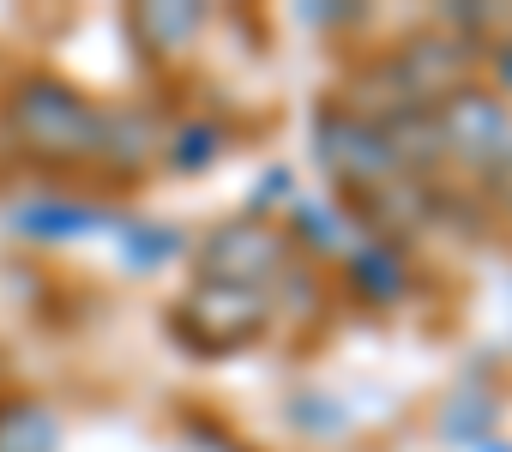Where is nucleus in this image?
<instances>
[{
	"mask_svg": "<svg viewBox=\"0 0 512 452\" xmlns=\"http://www.w3.org/2000/svg\"><path fill=\"white\" fill-rule=\"evenodd\" d=\"M7 139L49 163V169H79V163H103V139H109V109L97 97H85L79 85L55 79V73H31L7 91Z\"/></svg>",
	"mask_w": 512,
	"mask_h": 452,
	"instance_id": "1",
	"label": "nucleus"
},
{
	"mask_svg": "<svg viewBox=\"0 0 512 452\" xmlns=\"http://www.w3.org/2000/svg\"><path fill=\"white\" fill-rule=\"evenodd\" d=\"M169 326L187 350L199 356H241L266 338L272 326V296L253 284H223V278H193V290L169 308Z\"/></svg>",
	"mask_w": 512,
	"mask_h": 452,
	"instance_id": "2",
	"label": "nucleus"
},
{
	"mask_svg": "<svg viewBox=\"0 0 512 452\" xmlns=\"http://www.w3.org/2000/svg\"><path fill=\"white\" fill-rule=\"evenodd\" d=\"M314 145H320L326 175H332L350 199L380 193V187H392L398 175H410V169L398 163L386 127L368 121V115H356V109H344V103H320V115H314Z\"/></svg>",
	"mask_w": 512,
	"mask_h": 452,
	"instance_id": "3",
	"label": "nucleus"
},
{
	"mask_svg": "<svg viewBox=\"0 0 512 452\" xmlns=\"http://www.w3.org/2000/svg\"><path fill=\"white\" fill-rule=\"evenodd\" d=\"M482 61H488V55H482L476 43H464L458 31L434 25V31H416L398 55H386V73H392V85H398V97H404L410 109H434V103H446L452 91L476 85V67H482Z\"/></svg>",
	"mask_w": 512,
	"mask_h": 452,
	"instance_id": "4",
	"label": "nucleus"
},
{
	"mask_svg": "<svg viewBox=\"0 0 512 452\" xmlns=\"http://www.w3.org/2000/svg\"><path fill=\"white\" fill-rule=\"evenodd\" d=\"M290 230H278V223H266V217H229V223H217V230L199 242V254H193V266H199V278H223V284H253V290H266L278 272H290Z\"/></svg>",
	"mask_w": 512,
	"mask_h": 452,
	"instance_id": "5",
	"label": "nucleus"
},
{
	"mask_svg": "<svg viewBox=\"0 0 512 452\" xmlns=\"http://www.w3.org/2000/svg\"><path fill=\"white\" fill-rule=\"evenodd\" d=\"M428 121H434V139H440V157H458L470 169H494L512 151V115H506L500 91H488V85L452 91L446 103L428 109Z\"/></svg>",
	"mask_w": 512,
	"mask_h": 452,
	"instance_id": "6",
	"label": "nucleus"
},
{
	"mask_svg": "<svg viewBox=\"0 0 512 452\" xmlns=\"http://www.w3.org/2000/svg\"><path fill=\"white\" fill-rule=\"evenodd\" d=\"M344 272H350V290L362 302H374V308H392V302L410 296V260H404L398 242H374V236L368 242H350Z\"/></svg>",
	"mask_w": 512,
	"mask_h": 452,
	"instance_id": "7",
	"label": "nucleus"
},
{
	"mask_svg": "<svg viewBox=\"0 0 512 452\" xmlns=\"http://www.w3.org/2000/svg\"><path fill=\"white\" fill-rule=\"evenodd\" d=\"M127 25H133L139 49L169 61V55H187V43L205 31V7H175V0H163V7H139Z\"/></svg>",
	"mask_w": 512,
	"mask_h": 452,
	"instance_id": "8",
	"label": "nucleus"
},
{
	"mask_svg": "<svg viewBox=\"0 0 512 452\" xmlns=\"http://www.w3.org/2000/svg\"><path fill=\"white\" fill-rule=\"evenodd\" d=\"M115 211L103 205H73V199H43V205H25L19 211V230L25 236H43V242H67V236H91V230H109Z\"/></svg>",
	"mask_w": 512,
	"mask_h": 452,
	"instance_id": "9",
	"label": "nucleus"
},
{
	"mask_svg": "<svg viewBox=\"0 0 512 452\" xmlns=\"http://www.w3.org/2000/svg\"><path fill=\"white\" fill-rule=\"evenodd\" d=\"M151 151H163V133L151 115H109V139H103V169L115 175H139L151 163Z\"/></svg>",
	"mask_w": 512,
	"mask_h": 452,
	"instance_id": "10",
	"label": "nucleus"
},
{
	"mask_svg": "<svg viewBox=\"0 0 512 452\" xmlns=\"http://www.w3.org/2000/svg\"><path fill=\"white\" fill-rule=\"evenodd\" d=\"M55 416L37 398H0V452H55Z\"/></svg>",
	"mask_w": 512,
	"mask_h": 452,
	"instance_id": "11",
	"label": "nucleus"
},
{
	"mask_svg": "<svg viewBox=\"0 0 512 452\" xmlns=\"http://www.w3.org/2000/svg\"><path fill=\"white\" fill-rule=\"evenodd\" d=\"M163 151H169V169L199 175V169H211V163H217V151H223V127H217V121H205V115H193V121H181V127L163 139Z\"/></svg>",
	"mask_w": 512,
	"mask_h": 452,
	"instance_id": "12",
	"label": "nucleus"
},
{
	"mask_svg": "<svg viewBox=\"0 0 512 452\" xmlns=\"http://www.w3.org/2000/svg\"><path fill=\"white\" fill-rule=\"evenodd\" d=\"M290 217H296V236H302L314 254H338V260L350 254V230H344V223H338L326 205H314V199H296V211H290ZM296 236H290V242H296Z\"/></svg>",
	"mask_w": 512,
	"mask_h": 452,
	"instance_id": "13",
	"label": "nucleus"
},
{
	"mask_svg": "<svg viewBox=\"0 0 512 452\" xmlns=\"http://www.w3.org/2000/svg\"><path fill=\"white\" fill-rule=\"evenodd\" d=\"M181 248H187V242H181V230H133V236H127V266L157 272V266H169Z\"/></svg>",
	"mask_w": 512,
	"mask_h": 452,
	"instance_id": "14",
	"label": "nucleus"
},
{
	"mask_svg": "<svg viewBox=\"0 0 512 452\" xmlns=\"http://www.w3.org/2000/svg\"><path fill=\"white\" fill-rule=\"evenodd\" d=\"M488 187H494V199H500V205L512 211V151H506V157H500V163L488 169Z\"/></svg>",
	"mask_w": 512,
	"mask_h": 452,
	"instance_id": "15",
	"label": "nucleus"
}]
</instances>
